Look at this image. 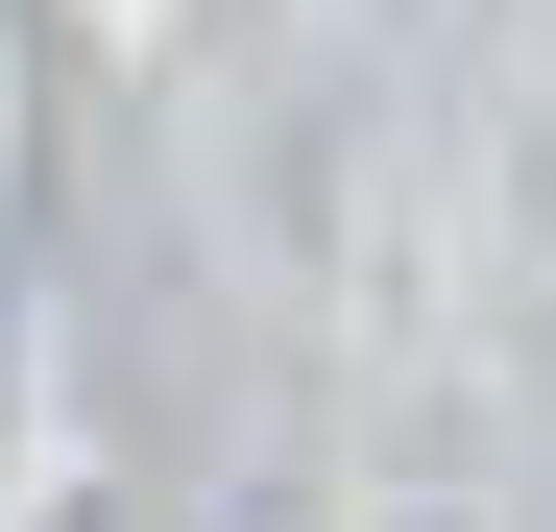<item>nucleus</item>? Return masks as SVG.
<instances>
[]
</instances>
